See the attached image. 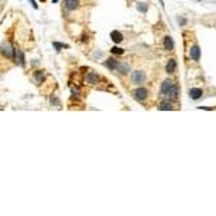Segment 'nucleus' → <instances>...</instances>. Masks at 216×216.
Returning <instances> with one entry per match:
<instances>
[{"mask_svg":"<svg viewBox=\"0 0 216 216\" xmlns=\"http://www.w3.org/2000/svg\"><path fill=\"white\" fill-rule=\"evenodd\" d=\"M160 91H162L163 95H166L167 98L171 100V101H176L177 98H179V89H177V85H176L175 81H171V79L163 81Z\"/></svg>","mask_w":216,"mask_h":216,"instance_id":"obj_1","label":"nucleus"},{"mask_svg":"<svg viewBox=\"0 0 216 216\" xmlns=\"http://www.w3.org/2000/svg\"><path fill=\"white\" fill-rule=\"evenodd\" d=\"M147 95H149V91L143 87H140V88H137V89H134L133 91L134 100H137L138 102H144V101L147 100Z\"/></svg>","mask_w":216,"mask_h":216,"instance_id":"obj_2","label":"nucleus"},{"mask_svg":"<svg viewBox=\"0 0 216 216\" xmlns=\"http://www.w3.org/2000/svg\"><path fill=\"white\" fill-rule=\"evenodd\" d=\"M145 79H147V76H145L144 71H136V72H133V75H131V82L136 84V85H141V84H144Z\"/></svg>","mask_w":216,"mask_h":216,"instance_id":"obj_3","label":"nucleus"},{"mask_svg":"<svg viewBox=\"0 0 216 216\" xmlns=\"http://www.w3.org/2000/svg\"><path fill=\"white\" fill-rule=\"evenodd\" d=\"M2 54L7 59H13V56L16 55V49H13L12 46L7 45V43H2Z\"/></svg>","mask_w":216,"mask_h":216,"instance_id":"obj_4","label":"nucleus"},{"mask_svg":"<svg viewBox=\"0 0 216 216\" xmlns=\"http://www.w3.org/2000/svg\"><path fill=\"white\" fill-rule=\"evenodd\" d=\"M189 56H190L192 61L197 62V61L200 59V49H199V46H197V45L192 46V48H190V52H189Z\"/></svg>","mask_w":216,"mask_h":216,"instance_id":"obj_5","label":"nucleus"},{"mask_svg":"<svg viewBox=\"0 0 216 216\" xmlns=\"http://www.w3.org/2000/svg\"><path fill=\"white\" fill-rule=\"evenodd\" d=\"M98 81H100V76H98L95 72H89V74H87L85 82H87L88 85H95V84H98Z\"/></svg>","mask_w":216,"mask_h":216,"instance_id":"obj_6","label":"nucleus"},{"mask_svg":"<svg viewBox=\"0 0 216 216\" xmlns=\"http://www.w3.org/2000/svg\"><path fill=\"white\" fill-rule=\"evenodd\" d=\"M203 95V91L200 89V88H190L189 89V97H190L192 100H199L200 97Z\"/></svg>","mask_w":216,"mask_h":216,"instance_id":"obj_7","label":"nucleus"},{"mask_svg":"<svg viewBox=\"0 0 216 216\" xmlns=\"http://www.w3.org/2000/svg\"><path fill=\"white\" fill-rule=\"evenodd\" d=\"M163 46H164V49H167V50H173V49H175V42H173L171 36H166V37H164V41H163Z\"/></svg>","mask_w":216,"mask_h":216,"instance_id":"obj_8","label":"nucleus"},{"mask_svg":"<svg viewBox=\"0 0 216 216\" xmlns=\"http://www.w3.org/2000/svg\"><path fill=\"white\" fill-rule=\"evenodd\" d=\"M78 0H65V7L67 10H75V9H78Z\"/></svg>","mask_w":216,"mask_h":216,"instance_id":"obj_9","label":"nucleus"},{"mask_svg":"<svg viewBox=\"0 0 216 216\" xmlns=\"http://www.w3.org/2000/svg\"><path fill=\"white\" fill-rule=\"evenodd\" d=\"M111 39H112L114 43H120V42L123 41V33L118 32V30H112L111 32Z\"/></svg>","mask_w":216,"mask_h":216,"instance_id":"obj_10","label":"nucleus"},{"mask_svg":"<svg viewBox=\"0 0 216 216\" xmlns=\"http://www.w3.org/2000/svg\"><path fill=\"white\" fill-rule=\"evenodd\" d=\"M176 67H177L176 61H175V59H170V61L167 62V65H166V71H167V74H173V72L176 71Z\"/></svg>","mask_w":216,"mask_h":216,"instance_id":"obj_11","label":"nucleus"},{"mask_svg":"<svg viewBox=\"0 0 216 216\" xmlns=\"http://www.w3.org/2000/svg\"><path fill=\"white\" fill-rule=\"evenodd\" d=\"M118 72L120 74H123V75H125V74H128L130 72V65L128 63H125V62H121V63H118Z\"/></svg>","mask_w":216,"mask_h":216,"instance_id":"obj_12","label":"nucleus"},{"mask_svg":"<svg viewBox=\"0 0 216 216\" xmlns=\"http://www.w3.org/2000/svg\"><path fill=\"white\" fill-rule=\"evenodd\" d=\"M105 67L110 68V69H117V68H118V62H117L114 58H108L107 61H105Z\"/></svg>","mask_w":216,"mask_h":216,"instance_id":"obj_13","label":"nucleus"},{"mask_svg":"<svg viewBox=\"0 0 216 216\" xmlns=\"http://www.w3.org/2000/svg\"><path fill=\"white\" fill-rule=\"evenodd\" d=\"M158 110H160V111H166V110L170 111V110H173V104H171L170 101H163L162 104L158 105Z\"/></svg>","mask_w":216,"mask_h":216,"instance_id":"obj_14","label":"nucleus"},{"mask_svg":"<svg viewBox=\"0 0 216 216\" xmlns=\"http://www.w3.org/2000/svg\"><path fill=\"white\" fill-rule=\"evenodd\" d=\"M16 58H17V61H19V65H20V67H25V54H23L20 49H16Z\"/></svg>","mask_w":216,"mask_h":216,"instance_id":"obj_15","label":"nucleus"},{"mask_svg":"<svg viewBox=\"0 0 216 216\" xmlns=\"http://www.w3.org/2000/svg\"><path fill=\"white\" fill-rule=\"evenodd\" d=\"M35 81H36V84L43 82V81H45V72L43 71H36V74H35Z\"/></svg>","mask_w":216,"mask_h":216,"instance_id":"obj_16","label":"nucleus"},{"mask_svg":"<svg viewBox=\"0 0 216 216\" xmlns=\"http://www.w3.org/2000/svg\"><path fill=\"white\" fill-rule=\"evenodd\" d=\"M137 9H138V12H141V13H145L147 12V9H149V6L147 4H143V3H138L137 4Z\"/></svg>","mask_w":216,"mask_h":216,"instance_id":"obj_17","label":"nucleus"},{"mask_svg":"<svg viewBox=\"0 0 216 216\" xmlns=\"http://www.w3.org/2000/svg\"><path fill=\"white\" fill-rule=\"evenodd\" d=\"M54 46L56 48V50H61L62 48H68V45H63V43H59V42H54Z\"/></svg>","mask_w":216,"mask_h":216,"instance_id":"obj_18","label":"nucleus"},{"mask_svg":"<svg viewBox=\"0 0 216 216\" xmlns=\"http://www.w3.org/2000/svg\"><path fill=\"white\" fill-rule=\"evenodd\" d=\"M112 54H117V55H121V54H124V49H120V48H117V46H114L111 49Z\"/></svg>","mask_w":216,"mask_h":216,"instance_id":"obj_19","label":"nucleus"},{"mask_svg":"<svg viewBox=\"0 0 216 216\" xmlns=\"http://www.w3.org/2000/svg\"><path fill=\"white\" fill-rule=\"evenodd\" d=\"M71 91H72V94H74L75 97H78V95H79V89H78V88L72 87V88H71Z\"/></svg>","mask_w":216,"mask_h":216,"instance_id":"obj_20","label":"nucleus"},{"mask_svg":"<svg viewBox=\"0 0 216 216\" xmlns=\"http://www.w3.org/2000/svg\"><path fill=\"white\" fill-rule=\"evenodd\" d=\"M177 20H179L182 25H186V19H183V17H177Z\"/></svg>","mask_w":216,"mask_h":216,"instance_id":"obj_21","label":"nucleus"},{"mask_svg":"<svg viewBox=\"0 0 216 216\" xmlns=\"http://www.w3.org/2000/svg\"><path fill=\"white\" fill-rule=\"evenodd\" d=\"M30 3H32V6H33L35 9H37V4H36V2H35V0H29Z\"/></svg>","mask_w":216,"mask_h":216,"instance_id":"obj_22","label":"nucleus"}]
</instances>
